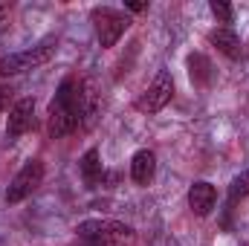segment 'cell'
Here are the masks:
<instances>
[{
    "label": "cell",
    "mask_w": 249,
    "mask_h": 246,
    "mask_svg": "<svg viewBox=\"0 0 249 246\" xmlns=\"http://www.w3.org/2000/svg\"><path fill=\"white\" fill-rule=\"evenodd\" d=\"M81 93H84V81H78L75 75H67L55 93V99L50 102V136L61 139L70 136L81 127Z\"/></svg>",
    "instance_id": "obj_1"
},
{
    "label": "cell",
    "mask_w": 249,
    "mask_h": 246,
    "mask_svg": "<svg viewBox=\"0 0 249 246\" xmlns=\"http://www.w3.org/2000/svg\"><path fill=\"white\" fill-rule=\"evenodd\" d=\"M75 235L81 241H90L96 246H130L136 232L122 220H81L75 226Z\"/></svg>",
    "instance_id": "obj_2"
},
{
    "label": "cell",
    "mask_w": 249,
    "mask_h": 246,
    "mask_svg": "<svg viewBox=\"0 0 249 246\" xmlns=\"http://www.w3.org/2000/svg\"><path fill=\"white\" fill-rule=\"evenodd\" d=\"M58 50V38H44L41 44L23 50V53H12V55H3L0 58V75L3 78H12V75H20L26 70H35V67H44L47 61H53Z\"/></svg>",
    "instance_id": "obj_3"
},
{
    "label": "cell",
    "mask_w": 249,
    "mask_h": 246,
    "mask_svg": "<svg viewBox=\"0 0 249 246\" xmlns=\"http://www.w3.org/2000/svg\"><path fill=\"white\" fill-rule=\"evenodd\" d=\"M90 18H93V26H96V38H99V44L105 50L116 47V41L130 26V18L124 12H119V9H110V6H96L90 12Z\"/></svg>",
    "instance_id": "obj_4"
},
{
    "label": "cell",
    "mask_w": 249,
    "mask_h": 246,
    "mask_svg": "<svg viewBox=\"0 0 249 246\" xmlns=\"http://www.w3.org/2000/svg\"><path fill=\"white\" fill-rule=\"evenodd\" d=\"M171 99H174V75L168 70H160L157 78L151 81V87L136 99V110L139 113H160Z\"/></svg>",
    "instance_id": "obj_5"
},
{
    "label": "cell",
    "mask_w": 249,
    "mask_h": 246,
    "mask_svg": "<svg viewBox=\"0 0 249 246\" xmlns=\"http://www.w3.org/2000/svg\"><path fill=\"white\" fill-rule=\"evenodd\" d=\"M41 183H44V165H41L38 159H29V162L15 174V180L9 183V188H6V203L15 206V203L26 200Z\"/></svg>",
    "instance_id": "obj_6"
},
{
    "label": "cell",
    "mask_w": 249,
    "mask_h": 246,
    "mask_svg": "<svg viewBox=\"0 0 249 246\" xmlns=\"http://www.w3.org/2000/svg\"><path fill=\"white\" fill-rule=\"evenodd\" d=\"M32 124H35V99H18L15 107L9 110V124H6L9 142L23 136L26 130H32Z\"/></svg>",
    "instance_id": "obj_7"
},
{
    "label": "cell",
    "mask_w": 249,
    "mask_h": 246,
    "mask_svg": "<svg viewBox=\"0 0 249 246\" xmlns=\"http://www.w3.org/2000/svg\"><path fill=\"white\" fill-rule=\"evenodd\" d=\"M214 203H217V191H214L212 183L200 180V183H194L188 188V209H191L197 217H209L212 209H214Z\"/></svg>",
    "instance_id": "obj_8"
},
{
    "label": "cell",
    "mask_w": 249,
    "mask_h": 246,
    "mask_svg": "<svg viewBox=\"0 0 249 246\" xmlns=\"http://www.w3.org/2000/svg\"><path fill=\"white\" fill-rule=\"evenodd\" d=\"M154 174H157V157H154V151H148V148L136 151V154L130 157V177H133V183L136 185H151Z\"/></svg>",
    "instance_id": "obj_9"
},
{
    "label": "cell",
    "mask_w": 249,
    "mask_h": 246,
    "mask_svg": "<svg viewBox=\"0 0 249 246\" xmlns=\"http://www.w3.org/2000/svg\"><path fill=\"white\" fill-rule=\"evenodd\" d=\"M209 41L217 47V53H223L226 58H232V61H241L244 58V44H241V38L229 29V26H220V29H212L209 32Z\"/></svg>",
    "instance_id": "obj_10"
},
{
    "label": "cell",
    "mask_w": 249,
    "mask_h": 246,
    "mask_svg": "<svg viewBox=\"0 0 249 246\" xmlns=\"http://www.w3.org/2000/svg\"><path fill=\"white\" fill-rule=\"evenodd\" d=\"M78 168H81V180H84L87 188H99V185L105 183V168H102V159H99V151L96 148H90L81 157Z\"/></svg>",
    "instance_id": "obj_11"
},
{
    "label": "cell",
    "mask_w": 249,
    "mask_h": 246,
    "mask_svg": "<svg viewBox=\"0 0 249 246\" xmlns=\"http://www.w3.org/2000/svg\"><path fill=\"white\" fill-rule=\"evenodd\" d=\"M188 75L194 81V87H212L214 81V67L203 53H191L188 55Z\"/></svg>",
    "instance_id": "obj_12"
},
{
    "label": "cell",
    "mask_w": 249,
    "mask_h": 246,
    "mask_svg": "<svg viewBox=\"0 0 249 246\" xmlns=\"http://www.w3.org/2000/svg\"><path fill=\"white\" fill-rule=\"evenodd\" d=\"M244 197H249V168L241 171V174L229 183V203H238V200H244Z\"/></svg>",
    "instance_id": "obj_13"
},
{
    "label": "cell",
    "mask_w": 249,
    "mask_h": 246,
    "mask_svg": "<svg viewBox=\"0 0 249 246\" xmlns=\"http://www.w3.org/2000/svg\"><path fill=\"white\" fill-rule=\"evenodd\" d=\"M209 9H212V15H214L217 23H232V20H235V9H232V3H226V0H212Z\"/></svg>",
    "instance_id": "obj_14"
},
{
    "label": "cell",
    "mask_w": 249,
    "mask_h": 246,
    "mask_svg": "<svg viewBox=\"0 0 249 246\" xmlns=\"http://www.w3.org/2000/svg\"><path fill=\"white\" fill-rule=\"evenodd\" d=\"M9 102H12V87H0V113L9 107Z\"/></svg>",
    "instance_id": "obj_15"
},
{
    "label": "cell",
    "mask_w": 249,
    "mask_h": 246,
    "mask_svg": "<svg viewBox=\"0 0 249 246\" xmlns=\"http://www.w3.org/2000/svg\"><path fill=\"white\" fill-rule=\"evenodd\" d=\"M127 6V12H145L148 9V3H124Z\"/></svg>",
    "instance_id": "obj_16"
},
{
    "label": "cell",
    "mask_w": 249,
    "mask_h": 246,
    "mask_svg": "<svg viewBox=\"0 0 249 246\" xmlns=\"http://www.w3.org/2000/svg\"><path fill=\"white\" fill-rule=\"evenodd\" d=\"M70 246H96V244H90V241H81V238H78L75 244H70Z\"/></svg>",
    "instance_id": "obj_17"
}]
</instances>
